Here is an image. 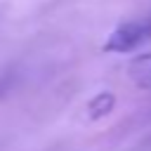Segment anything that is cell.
Returning a JSON list of instances; mask_svg holds the SVG:
<instances>
[{
  "label": "cell",
  "mask_w": 151,
  "mask_h": 151,
  "mask_svg": "<svg viewBox=\"0 0 151 151\" xmlns=\"http://www.w3.org/2000/svg\"><path fill=\"white\" fill-rule=\"evenodd\" d=\"M113 104H116V97H113L111 92H99V94H94V97L90 99V104H87V113H90L92 120L104 118V116L111 113Z\"/></svg>",
  "instance_id": "cell-3"
},
{
  "label": "cell",
  "mask_w": 151,
  "mask_h": 151,
  "mask_svg": "<svg viewBox=\"0 0 151 151\" xmlns=\"http://www.w3.org/2000/svg\"><path fill=\"white\" fill-rule=\"evenodd\" d=\"M149 38H151V19L125 21V24L116 26L109 33V38L101 45V50L109 52V54H125V52H132L137 45H142Z\"/></svg>",
  "instance_id": "cell-1"
},
{
  "label": "cell",
  "mask_w": 151,
  "mask_h": 151,
  "mask_svg": "<svg viewBox=\"0 0 151 151\" xmlns=\"http://www.w3.org/2000/svg\"><path fill=\"white\" fill-rule=\"evenodd\" d=\"M127 73H130V80L139 90H149L151 92V52L132 57V61L127 66Z\"/></svg>",
  "instance_id": "cell-2"
}]
</instances>
